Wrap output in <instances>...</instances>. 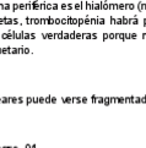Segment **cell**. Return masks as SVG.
Here are the masks:
<instances>
[{
	"label": "cell",
	"instance_id": "obj_1",
	"mask_svg": "<svg viewBox=\"0 0 146 148\" xmlns=\"http://www.w3.org/2000/svg\"><path fill=\"white\" fill-rule=\"evenodd\" d=\"M26 23H104V18H25Z\"/></svg>",
	"mask_w": 146,
	"mask_h": 148
},
{
	"label": "cell",
	"instance_id": "obj_2",
	"mask_svg": "<svg viewBox=\"0 0 146 148\" xmlns=\"http://www.w3.org/2000/svg\"><path fill=\"white\" fill-rule=\"evenodd\" d=\"M11 6L15 9H58V4H39L36 3H28V4H14Z\"/></svg>",
	"mask_w": 146,
	"mask_h": 148
},
{
	"label": "cell",
	"instance_id": "obj_3",
	"mask_svg": "<svg viewBox=\"0 0 146 148\" xmlns=\"http://www.w3.org/2000/svg\"><path fill=\"white\" fill-rule=\"evenodd\" d=\"M111 22L112 23H125V22H130V23H135V25H138L139 23V20L138 18H124V20H122V18H113V17H111Z\"/></svg>",
	"mask_w": 146,
	"mask_h": 148
},
{
	"label": "cell",
	"instance_id": "obj_4",
	"mask_svg": "<svg viewBox=\"0 0 146 148\" xmlns=\"http://www.w3.org/2000/svg\"><path fill=\"white\" fill-rule=\"evenodd\" d=\"M43 37H97V34H42Z\"/></svg>",
	"mask_w": 146,
	"mask_h": 148
},
{
	"label": "cell",
	"instance_id": "obj_5",
	"mask_svg": "<svg viewBox=\"0 0 146 148\" xmlns=\"http://www.w3.org/2000/svg\"><path fill=\"white\" fill-rule=\"evenodd\" d=\"M136 36H138L136 33H134V34H104V37H112V38L113 37H123V38H127V37H134L135 38Z\"/></svg>",
	"mask_w": 146,
	"mask_h": 148
},
{
	"label": "cell",
	"instance_id": "obj_6",
	"mask_svg": "<svg viewBox=\"0 0 146 148\" xmlns=\"http://www.w3.org/2000/svg\"><path fill=\"white\" fill-rule=\"evenodd\" d=\"M11 8V5L10 4H0V9H5V10H8Z\"/></svg>",
	"mask_w": 146,
	"mask_h": 148
},
{
	"label": "cell",
	"instance_id": "obj_7",
	"mask_svg": "<svg viewBox=\"0 0 146 148\" xmlns=\"http://www.w3.org/2000/svg\"><path fill=\"white\" fill-rule=\"evenodd\" d=\"M138 9H139V10L146 9V4H138Z\"/></svg>",
	"mask_w": 146,
	"mask_h": 148
}]
</instances>
